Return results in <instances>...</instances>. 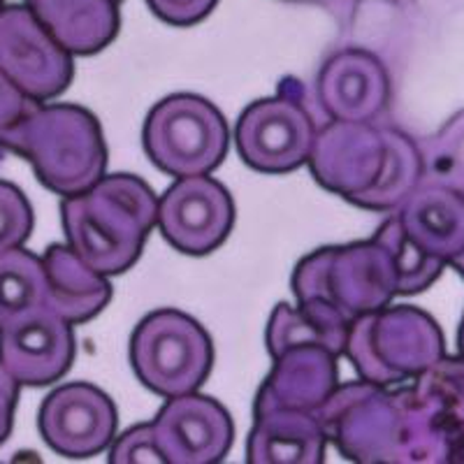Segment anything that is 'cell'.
I'll use <instances>...</instances> for the list:
<instances>
[{
    "label": "cell",
    "mask_w": 464,
    "mask_h": 464,
    "mask_svg": "<svg viewBox=\"0 0 464 464\" xmlns=\"http://www.w3.org/2000/svg\"><path fill=\"white\" fill-rule=\"evenodd\" d=\"M306 168L327 193L374 214H392L425 179L420 144L376 121L330 119L318 128Z\"/></svg>",
    "instance_id": "cell-1"
},
{
    "label": "cell",
    "mask_w": 464,
    "mask_h": 464,
    "mask_svg": "<svg viewBox=\"0 0 464 464\" xmlns=\"http://www.w3.org/2000/svg\"><path fill=\"white\" fill-rule=\"evenodd\" d=\"M65 244L105 276L126 275L142 258L159 226V196L128 172L105 174L84 193L61 202Z\"/></svg>",
    "instance_id": "cell-2"
},
{
    "label": "cell",
    "mask_w": 464,
    "mask_h": 464,
    "mask_svg": "<svg viewBox=\"0 0 464 464\" xmlns=\"http://www.w3.org/2000/svg\"><path fill=\"white\" fill-rule=\"evenodd\" d=\"M290 288L302 312L346 339L355 318L400 297V275L391 251L372 237L312 251L293 269Z\"/></svg>",
    "instance_id": "cell-3"
},
{
    "label": "cell",
    "mask_w": 464,
    "mask_h": 464,
    "mask_svg": "<svg viewBox=\"0 0 464 464\" xmlns=\"http://www.w3.org/2000/svg\"><path fill=\"white\" fill-rule=\"evenodd\" d=\"M3 153L28 160L37 181L61 198L84 193L107 174L101 121L72 102H35L0 140Z\"/></svg>",
    "instance_id": "cell-4"
},
{
    "label": "cell",
    "mask_w": 464,
    "mask_h": 464,
    "mask_svg": "<svg viewBox=\"0 0 464 464\" xmlns=\"http://www.w3.org/2000/svg\"><path fill=\"white\" fill-rule=\"evenodd\" d=\"M343 358L355 374L376 385H404L446 358L439 323L418 306H383L348 327Z\"/></svg>",
    "instance_id": "cell-5"
},
{
    "label": "cell",
    "mask_w": 464,
    "mask_h": 464,
    "mask_svg": "<svg viewBox=\"0 0 464 464\" xmlns=\"http://www.w3.org/2000/svg\"><path fill=\"white\" fill-rule=\"evenodd\" d=\"M401 418V464L464 462V358H446L392 385Z\"/></svg>",
    "instance_id": "cell-6"
},
{
    "label": "cell",
    "mask_w": 464,
    "mask_h": 464,
    "mask_svg": "<svg viewBox=\"0 0 464 464\" xmlns=\"http://www.w3.org/2000/svg\"><path fill=\"white\" fill-rule=\"evenodd\" d=\"M130 367L153 395L198 392L214 370V342L200 321L179 309H156L130 334Z\"/></svg>",
    "instance_id": "cell-7"
},
{
    "label": "cell",
    "mask_w": 464,
    "mask_h": 464,
    "mask_svg": "<svg viewBox=\"0 0 464 464\" xmlns=\"http://www.w3.org/2000/svg\"><path fill=\"white\" fill-rule=\"evenodd\" d=\"M230 140L221 110L196 93H172L159 101L142 126L147 159L174 179L217 172L227 159Z\"/></svg>",
    "instance_id": "cell-8"
},
{
    "label": "cell",
    "mask_w": 464,
    "mask_h": 464,
    "mask_svg": "<svg viewBox=\"0 0 464 464\" xmlns=\"http://www.w3.org/2000/svg\"><path fill=\"white\" fill-rule=\"evenodd\" d=\"M316 132L304 102V86L295 77H285L275 95L244 107L232 142L248 169L281 177L309 163Z\"/></svg>",
    "instance_id": "cell-9"
},
{
    "label": "cell",
    "mask_w": 464,
    "mask_h": 464,
    "mask_svg": "<svg viewBox=\"0 0 464 464\" xmlns=\"http://www.w3.org/2000/svg\"><path fill=\"white\" fill-rule=\"evenodd\" d=\"M316 416L327 441L351 462L401 464V418L392 388L362 379L339 383Z\"/></svg>",
    "instance_id": "cell-10"
},
{
    "label": "cell",
    "mask_w": 464,
    "mask_h": 464,
    "mask_svg": "<svg viewBox=\"0 0 464 464\" xmlns=\"http://www.w3.org/2000/svg\"><path fill=\"white\" fill-rule=\"evenodd\" d=\"M0 70L28 98L52 102L72 84L74 61L31 7L0 5Z\"/></svg>",
    "instance_id": "cell-11"
},
{
    "label": "cell",
    "mask_w": 464,
    "mask_h": 464,
    "mask_svg": "<svg viewBox=\"0 0 464 464\" xmlns=\"http://www.w3.org/2000/svg\"><path fill=\"white\" fill-rule=\"evenodd\" d=\"M235 200L211 174L179 177L159 198V232L184 256H209L223 246L235 227Z\"/></svg>",
    "instance_id": "cell-12"
},
{
    "label": "cell",
    "mask_w": 464,
    "mask_h": 464,
    "mask_svg": "<svg viewBox=\"0 0 464 464\" xmlns=\"http://www.w3.org/2000/svg\"><path fill=\"white\" fill-rule=\"evenodd\" d=\"M37 430L61 458L89 459L110 450L119 430V411L98 385L72 381L49 392L40 404Z\"/></svg>",
    "instance_id": "cell-13"
},
{
    "label": "cell",
    "mask_w": 464,
    "mask_h": 464,
    "mask_svg": "<svg viewBox=\"0 0 464 464\" xmlns=\"http://www.w3.org/2000/svg\"><path fill=\"white\" fill-rule=\"evenodd\" d=\"M151 422L168 464L223 462L235 441L226 406L200 391L165 400Z\"/></svg>",
    "instance_id": "cell-14"
},
{
    "label": "cell",
    "mask_w": 464,
    "mask_h": 464,
    "mask_svg": "<svg viewBox=\"0 0 464 464\" xmlns=\"http://www.w3.org/2000/svg\"><path fill=\"white\" fill-rule=\"evenodd\" d=\"M74 351L72 323L49 304L0 327V362L28 388L63 379L74 362Z\"/></svg>",
    "instance_id": "cell-15"
},
{
    "label": "cell",
    "mask_w": 464,
    "mask_h": 464,
    "mask_svg": "<svg viewBox=\"0 0 464 464\" xmlns=\"http://www.w3.org/2000/svg\"><path fill=\"white\" fill-rule=\"evenodd\" d=\"M316 95L333 121H376L391 102V74L376 53L348 47L321 65Z\"/></svg>",
    "instance_id": "cell-16"
},
{
    "label": "cell",
    "mask_w": 464,
    "mask_h": 464,
    "mask_svg": "<svg viewBox=\"0 0 464 464\" xmlns=\"http://www.w3.org/2000/svg\"><path fill=\"white\" fill-rule=\"evenodd\" d=\"M339 355L323 343H295L272 358L254 406L318 411L339 385Z\"/></svg>",
    "instance_id": "cell-17"
},
{
    "label": "cell",
    "mask_w": 464,
    "mask_h": 464,
    "mask_svg": "<svg viewBox=\"0 0 464 464\" xmlns=\"http://www.w3.org/2000/svg\"><path fill=\"white\" fill-rule=\"evenodd\" d=\"M392 214L406 239L430 258L450 267L464 251V196L458 190L422 179Z\"/></svg>",
    "instance_id": "cell-18"
},
{
    "label": "cell",
    "mask_w": 464,
    "mask_h": 464,
    "mask_svg": "<svg viewBox=\"0 0 464 464\" xmlns=\"http://www.w3.org/2000/svg\"><path fill=\"white\" fill-rule=\"evenodd\" d=\"M327 434L316 411L254 406V428L246 441L251 464H321Z\"/></svg>",
    "instance_id": "cell-19"
},
{
    "label": "cell",
    "mask_w": 464,
    "mask_h": 464,
    "mask_svg": "<svg viewBox=\"0 0 464 464\" xmlns=\"http://www.w3.org/2000/svg\"><path fill=\"white\" fill-rule=\"evenodd\" d=\"M26 5L72 56L105 52L121 31L119 0H26Z\"/></svg>",
    "instance_id": "cell-20"
},
{
    "label": "cell",
    "mask_w": 464,
    "mask_h": 464,
    "mask_svg": "<svg viewBox=\"0 0 464 464\" xmlns=\"http://www.w3.org/2000/svg\"><path fill=\"white\" fill-rule=\"evenodd\" d=\"M47 304L72 325L101 316L111 302L110 276L91 267L68 244H52L44 251Z\"/></svg>",
    "instance_id": "cell-21"
},
{
    "label": "cell",
    "mask_w": 464,
    "mask_h": 464,
    "mask_svg": "<svg viewBox=\"0 0 464 464\" xmlns=\"http://www.w3.org/2000/svg\"><path fill=\"white\" fill-rule=\"evenodd\" d=\"M47 306L44 260L24 246L0 256V327Z\"/></svg>",
    "instance_id": "cell-22"
},
{
    "label": "cell",
    "mask_w": 464,
    "mask_h": 464,
    "mask_svg": "<svg viewBox=\"0 0 464 464\" xmlns=\"http://www.w3.org/2000/svg\"><path fill=\"white\" fill-rule=\"evenodd\" d=\"M374 237L383 242V246L391 251L392 260H395L397 275H400V295L411 297L418 295V293H425L441 279L443 269L449 267L441 260L430 258V256L422 254L420 248L413 246L406 239L395 214H391L381 223L379 230L374 232Z\"/></svg>",
    "instance_id": "cell-23"
},
{
    "label": "cell",
    "mask_w": 464,
    "mask_h": 464,
    "mask_svg": "<svg viewBox=\"0 0 464 464\" xmlns=\"http://www.w3.org/2000/svg\"><path fill=\"white\" fill-rule=\"evenodd\" d=\"M295 343H323L330 351H334L339 358L346 348V339L330 333L327 327L314 321L309 314L302 312L300 306L279 302L269 316L267 330H265V346H267L269 358H276L279 353H284L285 348L295 346Z\"/></svg>",
    "instance_id": "cell-24"
},
{
    "label": "cell",
    "mask_w": 464,
    "mask_h": 464,
    "mask_svg": "<svg viewBox=\"0 0 464 464\" xmlns=\"http://www.w3.org/2000/svg\"><path fill=\"white\" fill-rule=\"evenodd\" d=\"M420 149L425 179L449 186L464 196V110L450 116Z\"/></svg>",
    "instance_id": "cell-25"
},
{
    "label": "cell",
    "mask_w": 464,
    "mask_h": 464,
    "mask_svg": "<svg viewBox=\"0 0 464 464\" xmlns=\"http://www.w3.org/2000/svg\"><path fill=\"white\" fill-rule=\"evenodd\" d=\"M35 217L22 188L0 179V256L19 248L31 237Z\"/></svg>",
    "instance_id": "cell-26"
},
{
    "label": "cell",
    "mask_w": 464,
    "mask_h": 464,
    "mask_svg": "<svg viewBox=\"0 0 464 464\" xmlns=\"http://www.w3.org/2000/svg\"><path fill=\"white\" fill-rule=\"evenodd\" d=\"M110 462L111 464H168L165 455L159 446V439L153 432V422H142L132 425L126 432L116 434L110 446Z\"/></svg>",
    "instance_id": "cell-27"
},
{
    "label": "cell",
    "mask_w": 464,
    "mask_h": 464,
    "mask_svg": "<svg viewBox=\"0 0 464 464\" xmlns=\"http://www.w3.org/2000/svg\"><path fill=\"white\" fill-rule=\"evenodd\" d=\"M156 19L174 28H190L217 10L218 0H147Z\"/></svg>",
    "instance_id": "cell-28"
},
{
    "label": "cell",
    "mask_w": 464,
    "mask_h": 464,
    "mask_svg": "<svg viewBox=\"0 0 464 464\" xmlns=\"http://www.w3.org/2000/svg\"><path fill=\"white\" fill-rule=\"evenodd\" d=\"M37 101L28 98L14 82L0 70V140L22 121L24 114L35 105Z\"/></svg>",
    "instance_id": "cell-29"
},
{
    "label": "cell",
    "mask_w": 464,
    "mask_h": 464,
    "mask_svg": "<svg viewBox=\"0 0 464 464\" xmlns=\"http://www.w3.org/2000/svg\"><path fill=\"white\" fill-rule=\"evenodd\" d=\"M19 388H22V383L7 372L5 364L0 362V446L10 439L12 430H14Z\"/></svg>",
    "instance_id": "cell-30"
},
{
    "label": "cell",
    "mask_w": 464,
    "mask_h": 464,
    "mask_svg": "<svg viewBox=\"0 0 464 464\" xmlns=\"http://www.w3.org/2000/svg\"><path fill=\"white\" fill-rule=\"evenodd\" d=\"M459 358H464V314H462V321H459V327H458V353Z\"/></svg>",
    "instance_id": "cell-31"
},
{
    "label": "cell",
    "mask_w": 464,
    "mask_h": 464,
    "mask_svg": "<svg viewBox=\"0 0 464 464\" xmlns=\"http://www.w3.org/2000/svg\"><path fill=\"white\" fill-rule=\"evenodd\" d=\"M450 267H453L455 272H458V275L464 279V251H462V254H459V256H455L453 263H450Z\"/></svg>",
    "instance_id": "cell-32"
},
{
    "label": "cell",
    "mask_w": 464,
    "mask_h": 464,
    "mask_svg": "<svg viewBox=\"0 0 464 464\" xmlns=\"http://www.w3.org/2000/svg\"><path fill=\"white\" fill-rule=\"evenodd\" d=\"M0 5H3V3H0Z\"/></svg>",
    "instance_id": "cell-33"
},
{
    "label": "cell",
    "mask_w": 464,
    "mask_h": 464,
    "mask_svg": "<svg viewBox=\"0 0 464 464\" xmlns=\"http://www.w3.org/2000/svg\"><path fill=\"white\" fill-rule=\"evenodd\" d=\"M0 3H3V0H0Z\"/></svg>",
    "instance_id": "cell-34"
}]
</instances>
